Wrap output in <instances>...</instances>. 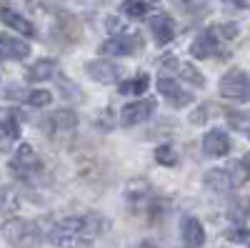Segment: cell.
<instances>
[{
	"instance_id": "cell-20",
	"label": "cell",
	"mask_w": 250,
	"mask_h": 248,
	"mask_svg": "<svg viewBox=\"0 0 250 248\" xmlns=\"http://www.w3.org/2000/svg\"><path fill=\"white\" fill-rule=\"evenodd\" d=\"M165 66L178 68V70H180V75H183V80L193 83V86H198V88H203V86H205V78H203V73H200L198 68H193L190 63H178V60L168 58V60H165Z\"/></svg>"
},
{
	"instance_id": "cell-16",
	"label": "cell",
	"mask_w": 250,
	"mask_h": 248,
	"mask_svg": "<svg viewBox=\"0 0 250 248\" xmlns=\"http://www.w3.org/2000/svg\"><path fill=\"white\" fill-rule=\"evenodd\" d=\"M55 73H58V60H53V58H40V60H35V63L28 68L25 78H28V83H43V80L53 78Z\"/></svg>"
},
{
	"instance_id": "cell-21",
	"label": "cell",
	"mask_w": 250,
	"mask_h": 248,
	"mask_svg": "<svg viewBox=\"0 0 250 248\" xmlns=\"http://www.w3.org/2000/svg\"><path fill=\"white\" fill-rule=\"evenodd\" d=\"M148 86H150V78L148 75H138L133 80H125L120 86V93L123 95H143L145 90H148Z\"/></svg>"
},
{
	"instance_id": "cell-6",
	"label": "cell",
	"mask_w": 250,
	"mask_h": 248,
	"mask_svg": "<svg viewBox=\"0 0 250 248\" xmlns=\"http://www.w3.org/2000/svg\"><path fill=\"white\" fill-rule=\"evenodd\" d=\"M190 50H193V55L200 58V60H203V58H213V55H220V58L228 55V53L223 50V45H220V35L215 33V28L200 33V35L193 40Z\"/></svg>"
},
{
	"instance_id": "cell-27",
	"label": "cell",
	"mask_w": 250,
	"mask_h": 248,
	"mask_svg": "<svg viewBox=\"0 0 250 248\" xmlns=\"http://www.w3.org/2000/svg\"><path fill=\"white\" fill-rule=\"evenodd\" d=\"M15 205H18V201H15V196H13V191H3L0 193V211H8V213H13L15 211Z\"/></svg>"
},
{
	"instance_id": "cell-26",
	"label": "cell",
	"mask_w": 250,
	"mask_h": 248,
	"mask_svg": "<svg viewBox=\"0 0 250 248\" xmlns=\"http://www.w3.org/2000/svg\"><path fill=\"white\" fill-rule=\"evenodd\" d=\"M155 160L158 163H163V165H175V151H173V146H160V148H155Z\"/></svg>"
},
{
	"instance_id": "cell-32",
	"label": "cell",
	"mask_w": 250,
	"mask_h": 248,
	"mask_svg": "<svg viewBox=\"0 0 250 248\" xmlns=\"http://www.w3.org/2000/svg\"><path fill=\"white\" fill-rule=\"evenodd\" d=\"M140 248H158V246H153V243H140Z\"/></svg>"
},
{
	"instance_id": "cell-24",
	"label": "cell",
	"mask_w": 250,
	"mask_h": 248,
	"mask_svg": "<svg viewBox=\"0 0 250 248\" xmlns=\"http://www.w3.org/2000/svg\"><path fill=\"white\" fill-rule=\"evenodd\" d=\"M228 123H230V128H235L240 135L250 138V113H230L228 115Z\"/></svg>"
},
{
	"instance_id": "cell-4",
	"label": "cell",
	"mask_w": 250,
	"mask_h": 248,
	"mask_svg": "<svg viewBox=\"0 0 250 248\" xmlns=\"http://www.w3.org/2000/svg\"><path fill=\"white\" fill-rule=\"evenodd\" d=\"M40 168H43V163H40L38 153L28 146V143H23V146H20V148L15 151L13 160H10V171H13L20 180L33 178L35 173H40Z\"/></svg>"
},
{
	"instance_id": "cell-14",
	"label": "cell",
	"mask_w": 250,
	"mask_h": 248,
	"mask_svg": "<svg viewBox=\"0 0 250 248\" xmlns=\"http://www.w3.org/2000/svg\"><path fill=\"white\" fill-rule=\"evenodd\" d=\"M0 20H3L8 28H13L15 33L28 35V38H35V25L30 23L28 18L20 15V13H15V10H10V8H3V10H0Z\"/></svg>"
},
{
	"instance_id": "cell-19",
	"label": "cell",
	"mask_w": 250,
	"mask_h": 248,
	"mask_svg": "<svg viewBox=\"0 0 250 248\" xmlns=\"http://www.w3.org/2000/svg\"><path fill=\"white\" fill-rule=\"evenodd\" d=\"M8 95L25 100L28 106H33V108H45V106H50V100H53V95H50L48 90H28V93H20L18 88H10Z\"/></svg>"
},
{
	"instance_id": "cell-9",
	"label": "cell",
	"mask_w": 250,
	"mask_h": 248,
	"mask_svg": "<svg viewBox=\"0 0 250 248\" xmlns=\"http://www.w3.org/2000/svg\"><path fill=\"white\" fill-rule=\"evenodd\" d=\"M150 30H153V38H155L158 45H168L175 38V23H173V18L165 15V13H158L150 20Z\"/></svg>"
},
{
	"instance_id": "cell-10",
	"label": "cell",
	"mask_w": 250,
	"mask_h": 248,
	"mask_svg": "<svg viewBox=\"0 0 250 248\" xmlns=\"http://www.w3.org/2000/svg\"><path fill=\"white\" fill-rule=\"evenodd\" d=\"M158 90L168 98L175 108H183V106H188V103H193V95L185 93L178 83H175V78H160V80H158Z\"/></svg>"
},
{
	"instance_id": "cell-13",
	"label": "cell",
	"mask_w": 250,
	"mask_h": 248,
	"mask_svg": "<svg viewBox=\"0 0 250 248\" xmlns=\"http://www.w3.org/2000/svg\"><path fill=\"white\" fill-rule=\"evenodd\" d=\"M85 70H88V75H90L93 80H98V83H115V80L120 78L118 66L108 63V60H90V63L85 66Z\"/></svg>"
},
{
	"instance_id": "cell-15",
	"label": "cell",
	"mask_w": 250,
	"mask_h": 248,
	"mask_svg": "<svg viewBox=\"0 0 250 248\" xmlns=\"http://www.w3.org/2000/svg\"><path fill=\"white\" fill-rule=\"evenodd\" d=\"M78 128V115L73 111H55L50 118H48V131L55 135V133H73Z\"/></svg>"
},
{
	"instance_id": "cell-17",
	"label": "cell",
	"mask_w": 250,
	"mask_h": 248,
	"mask_svg": "<svg viewBox=\"0 0 250 248\" xmlns=\"http://www.w3.org/2000/svg\"><path fill=\"white\" fill-rule=\"evenodd\" d=\"M0 131L10 140L20 135V113L15 108H0Z\"/></svg>"
},
{
	"instance_id": "cell-29",
	"label": "cell",
	"mask_w": 250,
	"mask_h": 248,
	"mask_svg": "<svg viewBox=\"0 0 250 248\" xmlns=\"http://www.w3.org/2000/svg\"><path fill=\"white\" fill-rule=\"evenodd\" d=\"M215 33H218L220 38H225V40H230V38H235V35H238V28L228 23V25H218V28H215Z\"/></svg>"
},
{
	"instance_id": "cell-22",
	"label": "cell",
	"mask_w": 250,
	"mask_h": 248,
	"mask_svg": "<svg viewBox=\"0 0 250 248\" xmlns=\"http://www.w3.org/2000/svg\"><path fill=\"white\" fill-rule=\"evenodd\" d=\"M120 13L125 18H145L148 15V5H145V0H123V5H120Z\"/></svg>"
},
{
	"instance_id": "cell-11",
	"label": "cell",
	"mask_w": 250,
	"mask_h": 248,
	"mask_svg": "<svg viewBox=\"0 0 250 248\" xmlns=\"http://www.w3.org/2000/svg\"><path fill=\"white\" fill-rule=\"evenodd\" d=\"M203 151H205V156L220 158V156H225L228 151H230V138H228L223 131L205 133V138H203Z\"/></svg>"
},
{
	"instance_id": "cell-25",
	"label": "cell",
	"mask_w": 250,
	"mask_h": 248,
	"mask_svg": "<svg viewBox=\"0 0 250 248\" xmlns=\"http://www.w3.org/2000/svg\"><path fill=\"white\" fill-rule=\"evenodd\" d=\"M228 216H230V221H235V223H243V221L250 216V198H238V201L230 205Z\"/></svg>"
},
{
	"instance_id": "cell-3",
	"label": "cell",
	"mask_w": 250,
	"mask_h": 248,
	"mask_svg": "<svg viewBox=\"0 0 250 248\" xmlns=\"http://www.w3.org/2000/svg\"><path fill=\"white\" fill-rule=\"evenodd\" d=\"M220 95L228 100H235V103H248L250 100V78L245 70L233 68L228 70L220 80Z\"/></svg>"
},
{
	"instance_id": "cell-7",
	"label": "cell",
	"mask_w": 250,
	"mask_h": 248,
	"mask_svg": "<svg viewBox=\"0 0 250 248\" xmlns=\"http://www.w3.org/2000/svg\"><path fill=\"white\" fill-rule=\"evenodd\" d=\"M153 113H155V100H150V98L135 100V103H128V106L120 111V123L125 128H130V126H138V123L148 120Z\"/></svg>"
},
{
	"instance_id": "cell-8",
	"label": "cell",
	"mask_w": 250,
	"mask_h": 248,
	"mask_svg": "<svg viewBox=\"0 0 250 248\" xmlns=\"http://www.w3.org/2000/svg\"><path fill=\"white\" fill-rule=\"evenodd\" d=\"M180 233L188 248H203L205 243V231H203V223L195 216H185L180 223Z\"/></svg>"
},
{
	"instance_id": "cell-30",
	"label": "cell",
	"mask_w": 250,
	"mask_h": 248,
	"mask_svg": "<svg viewBox=\"0 0 250 248\" xmlns=\"http://www.w3.org/2000/svg\"><path fill=\"white\" fill-rule=\"evenodd\" d=\"M250 238V233L245 231V228H233V231H228V241H248Z\"/></svg>"
},
{
	"instance_id": "cell-31",
	"label": "cell",
	"mask_w": 250,
	"mask_h": 248,
	"mask_svg": "<svg viewBox=\"0 0 250 248\" xmlns=\"http://www.w3.org/2000/svg\"><path fill=\"white\" fill-rule=\"evenodd\" d=\"M225 3H230L235 8H250V0H225Z\"/></svg>"
},
{
	"instance_id": "cell-5",
	"label": "cell",
	"mask_w": 250,
	"mask_h": 248,
	"mask_svg": "<svg viewBox=\"0 0 250 248\" xmlns=\"http://www.w3.org/2000/svg\"><path fill=\"white\" fill-rule=\"evenodd\" d=\"M143 50V40L138 33H125V35H113L110 40L100 45V53L103 55H115V58H123V55H135Z\"/></svg>"
},
{
	"instance_id": "cell-28",
	"label": "cell",
	"mask_w": 250,
	"mask_h": 248,
	"mask_svg": "<svg viewBox=\"0 0 250 248\" xmlns=\"http://www.w3.org/2000/svg\"><path fill=\"white\" fill-rule=\"evenodd\" d=\"M180 5L190 13H200V10L208 8V0H180Z\"/></svg>"
},
{
	"instance_id": "cell-2",
	"label": "cell",
	"mask_w": 250,
	"mask_h": 248,
	"mask_svg": "<svg viewBox=\"0 0 250 248\" xmlns=\"http://www.w3.org/2000/svg\"><path fill=\"white\" fill-rule=\"evenodd\" d=\"M3 236L15 248H33L43 241V233H40L38 223H30V221H23V218L8 221L3 225Z\"/></svg>"
},
{
	"instance_id": "cell-23",
	"label": "cell",
	"mask_w": 250,
	"mask_h": 248,
	"mask_svg": "<svg viewBox=\"0 0 250 248\" xmlns=\"http://www.w3.org/2000/svg\"><path fill=\"white\" fill-rule=\"evenodd\" d=\"M230 178H233V185H243L248 178H250V158H245V160H235L233 165H230Z\"/></svg>"
},
{
	"instance_id": "cell-1",
	"label": "cell",
	"mask_w": 250,
	"mask_h": 248,
	"mask_svg": "<svg viewBox=\"0 0 250 248\" xmlns=\"http://www.w3.org/2000/svg\"><path fill=\"white\" fill-rule=\"evenodd\" d=\"M108 231V221L100 216H68L53 223V228L48 231V241L55 246L73 243L75 238H93Z\"/></svg>"
},
{
	"instance_id": "cell-12",
	"label": "cell",
	"mask_w": 250,
	"mask_h": 248,
	"mask_svg": "<svg viewBox=\"0 0 250 248\" xmlns=\"http://www.w3.org/2000/svg\"><path fill=\"white\" fill-rule=\"evenodd\" d=\"M30 55V45L18 40L13 35H0V58H10V60H23Z\"/></svg>"
},
{
	"instance_id": "cell-18",
	"label": "cell",
	"mask_w": 250,
	"mask_h": 248,
	"mask_svg": "<svg viewBox=\"0 0 250 248\" xmlns=\"http://www.w3.org/2000/svg\"><path fill=\"white\" fill-rule=\"evenodd\" d=\"M205 185H208V191H215V193H230L235 188L233 178L228 176V171H208L205 173Z\"/></svg>"
}]
</instances>
